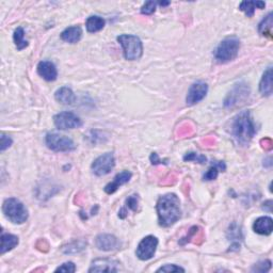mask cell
Masks as SVG:
<instances>
[{
  "instance_id": "obj_1",
  "label": "cell",
  "mask_w": 273,
  "mask_h": 273,
  "mask_svg": "<svg viewBox=\"0 0 273 273\" xmlns=\"http://www.w3.org/2000/svg\"><path fill=\"white\" fill-rule=\"evenodd\" d=\"M159 225L170 227L177 222L181 215L180 201L174 193H167L159 197L156 205Z\"/></svg>"
},
{
  "instance_id": "obj_2",
  "label": "cell",
  "mask_w": 273,
  "mask_h": 273,
  "mask_svg": "<svg viewBox=\"0 0 273 273\" xmlns=\"http://www.w3.org/2000/svg\"><path fill=\"white\" fill-rule=\"evenodd\" d=\"M232 135L240 145H248L256 134L255 124L250 111H242L232 123Z\"/></svg>"
},
{
  "instance_id": "obj_3",
  "label": "cell",
  "mask_w": 273,
  "mask_h": 273,
  "mask_svg": "<svg viewBox=\"0 0 273 273\" xmlns=\"http://www.w3.org/2000/svg\"><path fill=\"white\" fill-rule=\"evenodd\" d=\"M2 213L5 215V218L14 224L25 223L28 217H29L27 207L15 197L7 198V200L3 202Z\"/></svg>"
},
{
  "instance_id": "obj_4",
  "label": "cell",
  "mask_w": 273,
  "mask_h": 273,
  "mask_svg": "<svg viewBox=\"0 0 273 273\" xmlns=\"http://www.w3.org/2000/svg\"><path fill=\"white\" fill-rule=\"evenodd\" d=\"M240 48V39L237 37H229L222 41L214 50V58L220 63L233 61L238 56Z\"/></svg>"
},
{
  "instance_id": "obj_5",
  "label": "cell",
  "mask_w": 273,
  "mask_h": 273,
  "mask_svg": "<svg viewBox=\"0 0 273 273\" xmlns=\"http://www.w3.org/2000/svg\"><path fill=\"white\" fill-rule=\"evenodd\" d=\"M117 42L121 44L124 57L126 60L135 61L142 57L143 45H142L141 39L138 37L133 36V34H121L117 37Z\"/></svg>"
},
{
  "instance_id": "obj_6",
  "label": "cell",
  "mask_w": 273,
  "mask_h": 273,
  "mask_svg": "<svg viewBox=\"0 0 273 273\" xmlns=\"http://www.w3.org/2000/svg\"><path fill=\"white\" fill-rule=\"evenodd\" d=\"M45 143L49 150L54 152H72L76 150L74 141L68 136L56 133H49L45 136Z\"/></svg>"
},
{
  "instance_id": "obj_7",
  "label": "cell",
  "mask_w": 273,
  "mask_h": 273,
  "mask_svg": "<svg viewBox=\"0 0 273 273\" xmlns=\"http://www.w3.org/2000/svg\"><path fill=\"white\" fill-rule=\"evenodd\" d=\"M250 93H251V90H250L249 84L244 82L235 84V87L224 99V107L232 109V108L244 104V101L249 98Z\"/></svg>"
},
{
  "instance_id": "obj_8",
  "label": "cell",
  "mask_w": 273,
  "mask_h": 273,
  "mask_svg": "<svg viewBox=\"0 0 273 273\" xmlns=\"http://www.w3.org/2000/svg\"><path fill=\"white\" fill-rule=\"evenodd\" d=\"M116 166V159L112 153H106L96 158L93 161L91 170L96 176H104L109 174Z\"/></svg>"
},
{
  "instance_id": "obj_9",
  "label": "cell",
  "mask_w": 273,
  "mask_h": 273,
  "mask_svg": "<svg viewBox=\"0 0 273 273\" xmlns=\"http://www.w3.org/2000/svg\"><path fill=\"white\" fill-rule=\"evenodd\" d=\"M54 123L55 126L60 130L78 128L82 125L81 119L79 118V117L70 111H63L56 115L54 117Z\"/></svg>"
},
{
  "instance_id": "obj_10",
  "label": "cell",
  "mask_w": 273,
  "mask_h": 273,
  "mask_svg": "<svg viewBox=\"0 0 273 273\" xmlns=\"http://www.w3.org/2000/svg\"><path fill=\"white\" fill-rule=\"evenodd\" d=\"M158 247V239L155 236H146L142 239L136 248V254L141 260H149L156 253Z\"/></svg>"
},
{
  "instance_id": "obj_11",
  "label": "cell",
  "mask_w": 273,
  "mask_h": 273,
  "mask_svg": "<svg viewBox=\"0 0 273 273\" xmlns=\"http://www.w3.org/2000/svg\"><path fill=\"white\" fill-rule=\"evenodd\" d=\"M207 92H208V85L206 82L204 81L195 82L190 87L189 91H188L187 98H186L187 105L192 106L197 104V102H200L205 98Z\"/></svg>"
},
{
  "instance_id": "obj_12",
  "label": "cell",
  "mask_w": 273,
  "mask_h": 273,
  "mask_svg": "<svg viewBox=\"0 0 273 273\" xmlns=\"http://www.w3.org/2000/svg\"><path fill=\"white\" fill-rule=\"evenodd\" d=\"M119 263L110 258H98L92 261L89 272H117Z\"/></svg>"
},
{
  "instance_id": "obj_13",
  "label": "cell",
  "mask_w": 273,
  "mask_h": 273,
  "mask_svg": "<svg viewBox=\"0 0 273 273\" xmlns=\"http://www.w3.org/2000/svg\"><path fill=\"white\" fill-rule=\"evenodd\" d=\"M96 248L100 251H112L118 247V240L116 236L110 234H100L95 239Z\"/></svg>"
},
{
  "instance_id": "obj_14",
  "label": "cell",
  "mask_w": 273,
  "mask_h": 273,
  "mask_svg": "<svg viewBox=\"0 0 273 273\" xmlns=\"http://www.w3.org/2000/svg\"><path fill=\"white\" fill-rule=\"evenodd\" d=\"M38 73L46 81H55L58 77L56 65L50 61H41L38 64Z\"/></svg>"
},
{
  "instance_id": "obj_15",
  "label": "cell",
  "mask_w": 273,
  "mask_h": 273,
  "mask_svg": "<svg viewBox=\"0 0 273 273\" xmlns=\"http://www.w3.org/2000/svg\"><path fill=\"white\" fill-rule=\"evenodd\" d=\"M133 174L128 172V171H123V172L118 173L115 178H113L112 183H109L106 187H105V192L108 193V195H112L115 193L119 187L127 184L128 181L132 178Z\"/></svg>"
},
{
  "instance_id": "obj_16",
  "label": "cell",
  "mask_w": 273,
  "mask_h": 273,
  "mask_svg": "<svg viewBox=\"0 0 273 273\" xmlns=\"http://www.w3.org/2000/svg\"><path fill=\"white\" fill-rule=\"evenodd\" d=\"M253 230L259 235L268 236L271 234L273 230V221L270 217H260L255 220Z\"/></svg>"
},
{
  "instance_id": "obj_17",
  "label": "cell",
  "mask_w": 273,
  "mask_h": 273,
  "mask_svg": "<svg viewBox=\"0 0 273 273\" xmlns=\"http://www.w3.org/2000/svg\"><path fill=\"white\" fill-rule=\"evenodd\" d=\"M82 37V29L79 26H72L68 27L64 31L61 33V39L66 43L76 44Z\"/></svg>"
},
{
  "instance_id": "obj_18",
  "label": "cell",
  "mask_w": 273,
  "mask_h": 273,
  "mask_svg": "<svg viewBox=\"0 0 273 273\" xmlns=\"http://www.w3.org/2000/svg\"><path fill=\"white\" fill-rule=\"evenodd\" d=\"M55 98L62 105H73L76 101V95L74 94L72 89L67 87H62L57 90L55 93Z\"/></svg>"
},
{
  "instance_id": "obj_19",
  "label": "cell",
  "mask_w": 273,
  "mask_h": 273,
  "mask_svg": "<svg viewBox=\"0 0 273 273\" xmlns=\"http://www.w3.org/2000/svg\"><path fill=\"white\" fill-rule=\"evenodd\" d=\"M259 91L263 96H271L272 94V67L269 66L265 71L259 82Z\"/></svg>"
},
{
  "instance_id": "obj_20",
  "label": "cell",
  "mask_w": 273,
  "mask_h": 273,
  "mask_svg": "<svg viewBox=\"0 0 273 273\" xmlns=\"http://www.w3.org/2000/svg\"><path fill=\"white\" fill-rule=\"evenodd\" d=\"M20 240L19 237L12 235V234H4L2 233L1 235V247H0V253L4 254L11 250H13L17 244H19Z\"/></svg>"
},
{
  "instance_id": "obj_21",
  "label": "cell",
  "mask_w": 273,
  "mask_h": 273,
  "mask_svg": "<svg viewBox=\"0 0 273 273\" xmlns=\"http://www.w3.org/2000/svg\"><path fill=\"white\" fill-rule=\"evenodd\" d=\"M106 21L102 17L98 16V15H92L90 16L89 19L85 21V28H87L88 32L90 33H94V32H98L100 31L102 28L105 27Z\"/></svg>"
},
{
  "instance_id": "obj_22",
  "label": "cell",
  "mask_w": 273,
  "mask_h": 273,
  "mask_svg": "<svg viewBox=\"0 0 273 273\" xmlns=\"http://www.w3.org/2000/svg\"><path fill=\"white\" fill-rule=\"evenodd\" d=\"M272 28H273V13L270 12L263 20L259 22L258 31L261 36L272 39Z\"/></svg>"
},
{
  "instance_id": "obj_23",
  "label": "cell",
  "mask_w": 273,
  "mask_h": 273,
  "mask_svg": "<svg viewBox=\"0 0 273 273\" xmlns=\"http://www.w3.org/2000/svg\"><path fill=\"white\" fill-rule=\"evenodd\" d=\"M225 170H226V166L223 161H213L212 167L209 168L207 173L204 175L203 179L204 180H214L218 177L220 171L224 172Z\"/></svg>"
},
{
  "instance_id": "obj_24",
  "label": "cell",
  "mask_w": 273,
  "mask_h": 273,
  "mask_svg": "<svg viewBox=\"0 0 273 273\" xmlns=\"http://www.w3.org/2000/svg\"><path fill=\"white\" fill-rule=\"evenodd\" d=\"M266 3L264 1H242L239 5V10L246 13L248 17H252L254 15L255 9H264Z\"/></svg>"
},
{
  "instance_id": "obj_25",
  "label": "cell",
  "mask_w": 273,
  "mask_h": 273,
  "mask_svg": "<svg viewBox=\"0 0 273 273\" xmlns=\"http://www.w3.org/2000/svg\"><path fill=\"white\" fill-rule=\"evenodd\" d=\"M87 247V242L83 240H75L71 243L66 244V246L62 247V252L65 254H76L83 251Z\"/></svg>"
},
{
  "instance_id": "obj_26",
  "label": "cell",
  "mask_w": 273,
  "mask_h": 273,
  "mask_svg": "<svg viewBox=\"0 0 273 273\" xmlns=\"http://www.w3.org/2000/svg\"><path fill=\"white\" fill-rule=\"evenodd\" d=\"M13 39L15 43V46L19 50L25 49L28 46V41L25 39V31L21 27L16 28L13 33Z\"/></svg>"
},
{
  "instance_id": "obj_27",
  "label": "cell",
  "mask_w": 273,
  "mask_h": 273,
  "mask_svg": "<svg viewBox=\"0 0 273 273\" xmlns=\"http://www.w3.org/2000/svg\"><path fill=\"white\" fill-rule=\"evenodd\" d=\"M229 235H230L229 236L230 240L233 241L232 248H236L238 250L239 248H240V243H239V240H241V239H242V235H241L240 229H239L236 223L232 224V226H230Z\"/></svg>"
},
{
  "instance_id": "obj_28",
  "label": "cell",
  "mask_w": 273,
  "mask_h": 273,
  "mask_svg": "<svg viewBox=\"0 0 273 273\" xmlns=\"http://www.w3.org/2000/svg\"><path fill=\"white\" fill-rule=\"evenodd\" d=\"M184 161H195V162H198V163H206L207 161V158L203 156V155H200V154H197V153H188L186 154V155L184 156Z\"/></svg>"
},
{
  "instance_id": "obj_29",
  "label": "cell",
  "mask_w": 273,
  "mask_h": 273,
  "mask_svg": "<svg viewBox=\"0 0 273 273\" xmlns=\"http://www.w3.org/2000/svg\"><path fill=\"white\" fill-rule=\"evenodd\" d=\"M271 269V261L266 259L263 261H259L256 265L253 266L252 268V272H259V273H265L268 272Z\"/></svg>"
},
{
  "instance_id": "obj_30",
  "label": "cell",
  "mask_w": 273,
  "mask_h": 273,
  "mask_svg": "<svg viewBox=\"0 0 273 273\" xmlns=\"http://www.w3.org/2000/svg\"><path fill=\"white\" fill-rule=\"evenodd\" d=\"M156 5L157 2L155 1H147L145 2L141 8V13L145 15H152L153 13H155L156 11Z\"/></svg>"
},
{
  "instance_id": "obj_31",
  "label": "cell",
  "mask_w": 273,
  "mask_h": 273,
  "mask_svg": "<svg viewBox=\"0 0 273 273\" xmlns=\"http://www.w3.org/2000/svg\"><path fill=\"white\" fill-rule=\"evenodd\" d=\"M138 204H139L138 195H132L126 200L124 208H126V209L128 208L130 210H133V212H136V209H138Z\"/></svg>"
},
{
  "instance_id": "obj_32",
  "label": "cell",
  "mask_w": 273,
  "mask_h": 273,
  "mask_svg": "<svg viewBox=\"0 0 273 273\" xmlns=\"http://www.w3.org/2000/svg\"><path fill=\"white\" fill-rule=\"evenodd\" d=\"M76 271V266L72 261H67L63 265H61L60 267L56 269V272H65V273H73Z\"/></svg>"
},
{
  "instance_id": "obj_33",
  "label": "cell",
  "mask_w": 273,
  "mask_h": 273,
  "mask_svg": "<svg viewBox=\"0 0 273 273\" xmlns=\"http://www.w3.org/2000/svg\"><path fill=\"white\" fill-rule=\"evenodd\" d=\"M12 143H13V140L11 139L9 136H5L4 134H2L1 136H0V151L4 152L12 145Z\"/></svg>"
},
{
  "instance_id": "obj_34",
  "label": "cell",
  "mask_w": 273,
  "mask_h": 273,
  "mask_svg": "<svg viewBox=\"0 0 273 273\" xmlns=\"http://www.w3.org/2000/svg\"><path fill=\"white\" fill-rule=\"evenodd\" d=\"M185 272V269L176 265H164L161 268H159L157 272Z\"/></svg>"
},
{
  "instance_id": "obj_35",
  "label": "cell",
  "mask_w": 273,
  "mask_h": 273,
  "mask_svg": "<svg viewBox=\"0 0 273 273\" xmlns=\"http://www.w3.org/2000/svg\"><path fill=\"white\" fill-rule=\"evenodd\" d=\"M151 162H152L153 164H159V163L167 164V163H168V160H167V159H166V160H160V159L158 158V154L153 153L152 155H151Z\"/></svg>"
},
{
  "instance_id": "obj_36",
  "label": "cell",
  "mask_w": 273,
  "mask_h": 273,
  "mask_svg": "<svg viewBox=\"0 0 273 273\" xmlns=\"http://www.w3.org/2000/svg\"><path fill=\"white\" fill-rule=\"evenodd\" d=\"M263 209L265 212H268V213H272V201L269 200L267 201L263 204Z\"/></svg>"
},
{
  "instance_id": "obj_37",
  "label": "cell",
  "mask_w": 273,
  "mask_h": 273,
  "mask_svg": "<svg viewBox=\"0 0 273 273\" xmlns=\"http://www.w3.org/2000/svg\"><path fill=\"white\" fill-rule=\"evenodd\" d=\"M159 4L161 5V7H167V5L170 4L169 1H162V2H159Z\"/></svg>"
}]
</instances>
